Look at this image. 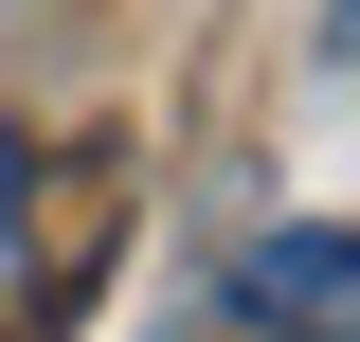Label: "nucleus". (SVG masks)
I'll use <instances>...</instances> for the list:
<instances>
[{
	"label": "nucleus",
	"instance_id": "obj_1",
	"mask_svg": "<svg viewBox=\"0 0 360 342\" xmlns=\"http://www.w3.org/2000/svg\"><path fill=\"white\" fill-rule=\"evenodd\" d=\"M234 306H252V342H360V234L342 216L252 234V253H234Z\"/></svg>",
	"mask_w": 360,
	"mask_h": 342
},
{
	"label": "nucleus",
	"instance_id": "obj_2",
	"mask_svg": "<svg viewBox=\"0 0 360 342\" xmlns=\"http://www.w3.org/2000/svg\"><path fill=\"white\" fill-rule=\"evenodd\" d=\"M0 216H18V144H0ZM0 306H18V234H0Z\"/></svg>",
	"mask_w": 360,
	"mask_h": 342
},
{
	"label": "nucleus",
	"instance_id": "obj_3",
	"mask_svg": "<svg viewBox=\"0 0 360 342\" xmlns=\"http://www.w3.org/2000/svg\"><path fill=\"white\" fill-rule=\"evenodd\" d=\"M342 54H360V0H342Z\"/></svg>",
	"mask_w": 360,
	"mask_h": 342
}]
</instances>
